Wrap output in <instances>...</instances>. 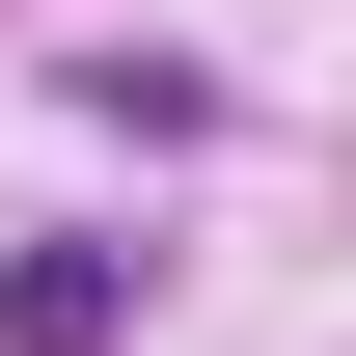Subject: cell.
Here are the masks:
<instances>
[{"label": "cell", "mask_w": 356, "mask_h": 356, "mask_svg": "<svg viewBox=\"0 0 356 356\" xmlns=\"http://www.w3.org/2000/svg\"><path fill=\"white\" fill-rule=\"evenodd\" d=\"M110 329H137L110 247H28V274H0V356H110Z\"/></svg>", "instance_id": "1"}]
</instances>
